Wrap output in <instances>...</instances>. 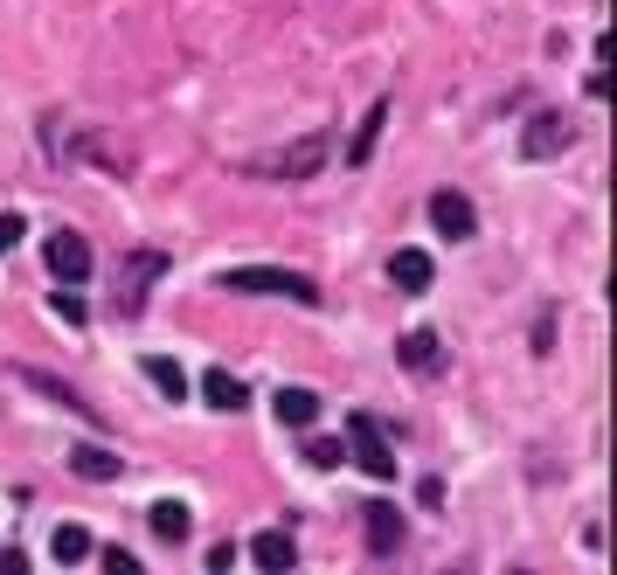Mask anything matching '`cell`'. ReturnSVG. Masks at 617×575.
Instances as JSON below:
<instances>
[{
    "instance_id": "obj_13",
    "label": "cell",
    "mask_w": 617,
    "mask_h": 575,
    "mask_svg": "<svg viewBox=\"0 0 617 575\" xmlns=\"http://www.w3.org/2000/svg\"><path fill=\"white\" fill-rule=\"evenodd\" d=\"M278 424H292V430H313L320 424V396H313V388H278Z\"/></svg>"
},
{
    "instance_id": "obj_22",
    "label": "cell",
    "mask_w": 617,
    "mask_h": 575,
    "mask_svg": "<svg viewBox=\"0 0 617 575\" xmlns=\"http://www.w3.org/2000/svg\"><path fill=\"white\" fill-rule=\"evenodd\" d=\"M105 568H112V575H139V562L125 555V547H105Z\"/></svg>"
},
{
    "instance_id": "obj_15",
    "label": "cell",
    "mask_w": 617,
    "mask_h": 575,
    "mask_svg": "<svg viewBox=\"0 0 617 575\" xmlns=\"http://www.w3.org/2000/svg\"><path fill=\"white\" fill-rule=\"evenodd\" d=\"M389 278L402 284V292H430V278H437V264L423 250H396V264H389Z\"/></svg>"
},
{
    "instance_id": "obj_12",
    "label": "cell",
    "mask_w": 617,
    "mask_h": 575,
    "mask_svg": "<svg viewBox=\"0 0 617 575\" xmlns=\"http://www.w3.org/2000/svg\"><path fill=\"white\" fill-rule=\"evenodd\" d=\"M201 402H209V409H229V416H237V409L250 402V388H243L237 375H229V368H209V375H201Z\"/></svg>"
},
{
    "instance_id": "obj_3",
    "label": "cell",
    "mask_w": 617,
    "mask_h": 575,
    "mask_svg": "<svg viewBox=\"0 0 617 575\" xmlns=\"http://www.w3.org/2000/svg\"><path fill=\"white\" fill-rule=\"evenodd\" d=\"M347 451H354V464H362L368 479H396V451H389V437H381V424L368 409L347 416Z\"/></svg>"
},
{
    "instance_id": "obj_10",
    "label": "cell",
    "mask_w": 617,
    "mask_h": 575,
    "mask_svg": "<svg viewBox=\"0 0 617 575\" xmlns=\"http://www.w3.org/2000/svg\"><path fill=\"white\" fill-rule=\"evenodd\" d=\"M70 472L91 479V485H105V479L125 472V464H118V451H105V443H76V451H70Z\"/></svg>"
},
{
    "instance_id": "obj_18",
    "label": "cell",
    "mask_w": 617,
    "mask_h": 575,
    "mask_svg": "<svg viewBox=\"0 0 617 575\" xmlns=\"http://www.w3.org/2000/svg\"><path fill=\"white\" fill-rule=\"evenodd\" d=\"M49 555H56L63 568L84 562V555H91V534H84V527H56V534H49Z\"/></svg>"
},
{
    "instance_id": "obj_14",
    "label": "cell",
    "mask_w": 617,
    "mask_h": 575,
    "mask_svg": "<svg viewBox=\"0 0 617 575\" xmlns=\"http://www.w3.org/2000/svg\"><path fill=\"white\" fill-rule=\"evenodd\" d=\"M362 520H368V547H375V555H396V547H402V513L396 506H368Z\"/></svg>"
},
{
    "instance_id": "obj_19",
    "label": "cell",
    "mask_w": 617,
    "mask_h": 575,
    "mask_svg": "<svg viewBox=\"0 0 617 575\" xmlns=\"http://www.w3.org/2000/svg\"><path fill=\"white\" fill-rule=\"evenodd\" d=\"M305 464L333 472V464H347V443H341V437H305Z\"/></svg>"
},
{
    "instance_id": "obj_2",
    "label": "cell",
    "mask_w": 617,
    "mask_h": 575,
    "mask_svg": "<svg viewBox=\"0 0 617 575\" xmlns=\"http://www.w3.org/2000/svg\"><path fill=\"white\" fill-rule=\"evenodd\" d=\"M174 257L167 250H125V264H118V312L133 320V312H146V292H153V278H167Z\"/></svg>"
},
{
    "instance_id": "obj_8",
    "label": "cell",
    "mask_w": 617,
    "mask_h": 575,
    "mask_svg": "<svg viewBox=\"0 0 617 575\" xmlns=\"http://www.w3.org/2000/svg\"><path fill=\"white\" fill-rule=\"evenodd\" d=\"M396 360H402L409 375H437V368H445V347H437V333H430V326H417V333H402V339H396Z\"/></svg>"
},
{
    "instance_id": "obj_17",
    "label": "cell",
    "mask_w": 617,
    "mask_h": 575,
    "mask_svg": "<svg viewBox=\"0 0 617 575\" xmlns=\"http://www.w3.org/2000/svg\"><path fill=\"white\" fill-rule=\"evenodd\" d=\"M146 381L160 388L167 402H181V396H188V375H181V360H167V354H146Z\"/></svg>"
},
{
    "instance_id": "obj_21",
    "label": "cell",
    "mask_w": 617,
    "mask_h": 575,
    "mask_svg": "<svg viewBox=\"0 0 617 575\" xmlns=\"http://www.w3.org/2000/svg\"><path fill=\"white\" fill-rule=\"evenodd\" d=\"M21 237H29V222H21V216H0V257H8Z\"/></svg>"
},
{
    "instance_id": "obj_6",
    "label": "cell",
    "mask_w": 617,
    "mask_h": 575,
    "mask_svg": "<svg viewBox=\"0 0 617 575\" xmlns=\"http://www.w3.org/2000/svg\"><path fill=\"white\" fill-rule=\"evenodd\" d=\"M430 229L445 243H466L472 229H479V216H472V201L458 195V188H445V195H430Z\"/></svg>"
},
{
    "instance_id": "obj_7",
    "label": "cell",
    "mask_w": 617,
    "mask_h": 575,
    "mask_svg": "<svg viewBox=\"0 0 617 575\" xmlns=\"http://www.w3.org/2000/svg\"><path fill=\"white\" fill-rule=\"evenodd\" d=\"M326 167V139H299L292 153H278V160H264V174H278V180H313Z\"/></svg>"
},
{
    "instance_id": "obj_20",
    "label": "cell",
    "mask_w": 617,
    "mask_h": 575,
    "mask_svg": "<svg viewBox=\"0 0 617 575\" xmlns=\"http://www.w3.org/2000/svg\"><path fill=\"white\" fill-rule=\"evenodd\" d=\"M49 305H56V320L84 326V299H76V284H56V299H49Z\"/></svg>"
},
{
    "instance_id": "obj_9",
    "label": "cell",
    "mask_w": 617,
    "mask_h": 575,
    "mask_svg": "<svg viewBox=\"0 0 617 575\" xmlns=\"http://www.w3.org/2000/svg\"><path fill=\"white\" fill-rule=\"evenodd\" d=\"M250 562H257V568H271V575H285V568L299 562V541H292L285 527H264V534L250 541Z\"/></svg>"
},
{
    "instance_id": "obj_4",
    "label": "cell",
    "mask_w": 617,
    "mask_h": 575,
    "mask_svg": "<svg viewBox=\"0 0 617 575\" xmlns=\"http://www.w3.org/2000/svg\"><path fill=\"white\" fill-rule=\"evenodd\" d=\"M42 257H49V278L56 284H84L91 278V243L76 237V229H56V237L42 243Z\"/></svg>"
},
{
    "instance_id": "obj_23",
    "label": "cell",
    "mask_w": 617,
    "mask_h": 575,
    "mask_svg": "<svg viewBox=\"0 0 617 575\" xmlns=\"http://www.w3.org/2000/svg\"><path fill=\"white\" fill-rule=\"evenodd\" d=\"M209 568H216V575H222V568H237V547L216 541V547H209Z\"/></svg>"
},
{
    "instance_id": "obj_11",
    "label": "cell",
    "mask_w": 617,
    "mask_h": 575,
    "mask_svg": "<svg viewBox=\"0 0 617 575\" xmlns=\"http://www.w3.org/2000/svg\"><path fill=\"white\" fill-rule=\"evenodd\" d=\"M146 527H153V534H160L167 547H181V541L195 534V513H188L181 500H160V506H153V513H146Z\"/></svg>"
},
{
    "instance_id": "obj_5",
    "label": "cell",
    "mask_w": 617,
    "mask_h": 575,
    "mask_svg": "<svg viewBox=\"0 0 617 575\" xmlns=\"http://www.w3.org/2000/svg\"><path fill=\"white\" fill-rule=\"evenodd\" d=\"M569 139H576V125L562 112H534L527 133H521V153H527V160H555V153H569Z\"/></svg>"
},
{
    "instance_id": "obj_16",
    "label": "cell",
    "mask_w": 617,
    "mask_h": 575,
    "mask_svg": "<svg viewBox=\"0 0 617 575\" xmlns=\"http://www.w3.org/2000/svg\"><path fill=\"white\" fill-rule=\"evenodd\" d=\"M381 125H389V104H368L362 133L347 139V167H368V153H375V139H381Z\"/></svg>"
},
{
    "instance_id": "obj_1",
    "label": "cell",
    "mask_w": 617,
    "mask_h": 575,
    "mask_svg": "<svg viewBox=\"0 0 617 575\" xmlns=\"http://www.w3.org/2000/svg\"><path fill=\"white\" fill-rule=\"evenodd\" d=\"M229 292H271V299H299V305H320V284L305 271H278V264H237L222 271Z\"/></svg>"
}]
</instances>
